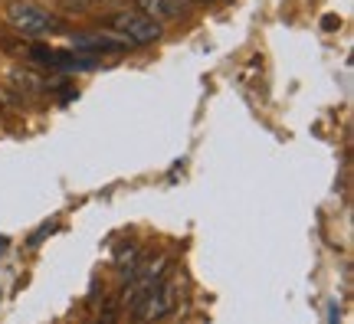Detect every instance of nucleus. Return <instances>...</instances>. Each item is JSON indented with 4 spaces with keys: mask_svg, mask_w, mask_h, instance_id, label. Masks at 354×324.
I'll use <instances>...</instances> for the list:
<instances>
[{
    "mask_svg": "<svg viewBox=\"0 0 354 324\" xmlns=\"http://www.w3.org/2000/svg\"><path fill=\"white\" fill-rule=\"evenodd\" d=\"M102 30L118 33V37L128 39L131 46H151V43H158V39L165 37L161 23L151 20V17H145V13H138V10H118V13L102 17Z\"/></svg>",
    "mask_w": 354,
    "mask_h": 324,
    "instance_id": "f257e3e1",
    "label": "nucleus"
},
{
    "mask_svg": "<svg viewBox=\"0 0 354 324\" xmlns=\"http://www.w3.org/2000/svg\"><path fill=\"white\" fill-rule=\"evenodd\" d=\"M131 308H135V318H141V321H158V318H167V314L177 308V285L161 278V282H158L151 292H145Z\"/></svg>",
    "mask_w": 354,
    "mask_h": 324,
    "instance_id": "7ed1b4c3",
    "label": "nucleus"
},
{
    "mask_svg": "<svg viewBox=\"0 0 354 324\" xmlns=\"http://www.w3.org/2000/svg\"><path fill=\"white\" fill-rule=\"evenodd\" d=\"M135 7H138V13L151 17V20H158V23H167V20L184 17L187 0H135Z\"/></svg>",
    "mask_w": 354,
    "mask_h": 324,
    "instance_id": "39448f33",
    "label": "nucleus"
},
{
    "mask_svg": "<svg viewBox=\"0 0 354 324\" xmlns=\"http://www.w3.org/2000/svg\"><path fill=\"white\" fill-rule=\"evenodd\" d=\"M7 23L24 33V37H50V33H59L63 30V20L56 13L43 10L30 0H10L7 3Z\"/></svg>",
    "mask_w": 354,
    "mask_h": 324,
    "instance_id": "f03ea898",
    "label": "nucleus"
},
{
    "mask_svg": "<svg viewBox=\"0 0 354 324\" xmlns=\"http://www.w3.org/2000/svg\"><path fill=\"white\" fill-rule=\"evenodd\" d=\"M73 50L88 53V56H105V53L131 50V43L112 33V30H102V33H73Z\"/></svg>",
    "mask_w": 354,
    "mask_h": 324,
    "instance_id": "20e7f679",
    "label": "nucleus"
},
{
    "mask_svg": "<svg viewBox=\"0 0 354 324\" xmlns=\"http://www.w3.org/2000/svg\"><path fill=\"white\" fill-rule=\"evenodd\" d=\"M187 3H220V0H187Z\"/></svg>",
    "mask_w": 354,
    "mask_h": 324,
    "instance_id": "0eeeda50",
    "label": "nucleus"
},
{
    "mask_svg": "<svg viewBox=\"0 0 354 324\" xmlns=\"http://www.w3.org/2000/svg\"><path fill=\"white\" fill-rule=\"evenodd\" d=\"M322 26H325V30H335V26H342V23H338L335 17H325V20H322Z\"/></svg>",
    "mask_w": 354,
    "mask_h": 324,
    "instance_id": "423d86ee",
    "label": "nucleus"
}]
</instances>
